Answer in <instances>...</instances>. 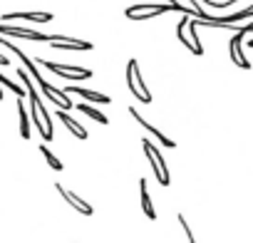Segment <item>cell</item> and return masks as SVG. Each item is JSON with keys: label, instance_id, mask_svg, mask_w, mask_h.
I'll use <instances>...</instances> for the list:
<instances>
[{"label": "cell", "instance_id": "cell-9", "mask_svg": "<svg viewBox=\"0 0 253 243\" xmlns=\"http://www.w3.org/2000/svg\"><path fill=\"white\" fill-rule=\"evenodd\" d=\"M55 189H57V194H60V196H62V199H65L77 213H82V216H92V213H94V208H92L84 199H80L72 189H67V186H62V184H55Z\"/></svg>", "mask_w": 253, "mask_h": 243}, {"label": "cell", "instance_id": "cell-12", "mask_svg": "<svg viewBox=\"0 0 253 243\" xmlns=\"http://www.w3.org/2000/svg\"><path fill=\"white\" fill-rule=\"evenodd\" d=\"M57 119H60V122H62V124L67 127V132H70L72 137H77V139H87V137H89V134H87V129H84V127L80 124V122H77V119H72V117H70L67 112H62V109H57Z\"/></svg>", "mask_w": 253, "mask_h": 243}, {"label": "cell", "instance_id": "cell-11", "mask_svg": "<svg viewBox=\"0 0 253 243\" xmlns=\"http://www.w3.org/2000/svg\"><path fill=\"white\" fill-rule=\"evenodd\" d=\"M10 20H28V23H50V20H52V13H45V10L5 13V15H3V23H10Z\"/></svg>", "mask_w": 253, "mask_h": 243}, {"label": "cell", "instance_id": "cell-2", "mask_svg": "<svg viewBox=\"0 0 253 243\" xmlns=\"http://www.w3.org/2000/svg\"><path fill=\"white\" fill-rule=\"evenodd\" d=\"M196 18H189V15H181V20L176 23V40L189 50L194 52L196 57L204 55V47H201V40H199V33H196Z\"/></svg>", "mask_w": 253, "mask_h": 243}, {"label": "cell", "instance_id": "cell-7", "mask_svg": "<svg viewBox=\"0 0 253 243\" xmlns=\"http://www.w3.org/2000/svg\"><path fill=\"white\" fill-rule=\"evenodd\" d=\"M10 35V38H23V40H33V42H50V35L40 33V30H30V28H18V25H8L0 23V38Z\"/></svg>", "mask_w": 253, "mask_h": 243}, {"label": "cell", "instance_id": "cell-22", "mask_svg": "<svg viewBox=\"0 0 253 243\" xmlns=\"http://www.w3.org/2000/svg\"><path fill=\"white\" fill-rule=\"evenodd\" d=\"M0 65H3V67H8V57H5L3 52H0Z\"/></svg>", "mask_w": 253, "mask_h": 243}, {"label": "cell", "instance_id": "cell-20", "mask_svg": "<svg viewBox=\"0 0 253 243\" xmlns=\"http://www.w3.org/2000/svg\"><path fill=\"white\" fill-rule=\"evenodd\" d=\"M184 5H186V8H191V10H196V13L201 15V20H211V15H209V13H206L201 5H199V0H184Z\"/></svg>", "mask_w": 253, "mask_h": 243}, {"label": "cell", "instance_id": "cell-21", "mask_svg": "<svg viewBox=\"0 0 253 243\" xmlns=\"http://www.w3.org/2000/svg\"><path fill=\"white\" fill-rule=\"evenodd\" d=\"M206 5H211V8H231L236 0H204Z\"/></svg>", "mask_w": 253, "mask_h": 243}, {"label": "cell", "instance_id": "cell-14", "mask_svg": "<svg viewBox=\"0 0 253 243\" xmlns=\"http://www.w3.org/2000/svg\"><path fill=\"white\" fill-rule=\"evenodd\" d=\"M18 132H20V137L28 142L30 137H33V122H30V114H28V109L18 102Z\"/></svg>", "mask_w": 253, "mask_h": 243}, {"label": "cell", "instance_id": "cell-15", "mask_svg": "<svg viewBox=\"0 0 253 243\" xmlns=\"http://www.w3.org/2000/svg\"><path fill=\"white\" fill-rule=\"evenodd\" d=\"M67 92H77L82 99H87V102H97V104H109V102H112L109 94H102V92H97V89H87V87H67Z\"/></svg>", "mask_w": 253, "mask_h": 243}, {"label": "cell", "instance_id": "cell-3", "mask_svg": "<svg viewBox=\"0 0 253 243\" xmlns=\"http://www.w3.org/2000/svg\"><path fill=\"white\" fill-rule=\"evenodd\" d=\"M142 147H144V154H147V159H149V164H152V171H154L157 181H159L162 186H169V184H171V174H169V166H167V162H164L159 147H157L152 139H142Z\"/></svg>", "mask_w": 253, "mask_h": 243}, {"label": "cell", "instance_id": "cell-16", "mask_svg": "<svg viewBox=\"0 0 253 243\" xmlns=\"http://www.w3.org/2000/svg\"><path fill=\"white\" fill-rule=\"evenodd\" d=\"M77 112H82V114H87L89 119H94L97 124H109V119H107V114L104 112H99V109H94V107H89V104H77Z\"/></svg>", "mask_w": 253, "mask_h": 243}, {"label": "cell", "instance_id": "cell-13", "mask_svg": "<svg viewBox=\"0 0 253 243\" xmlns=\"http://www.w3.org/2000/svg\"><path fill=\"white\" fill-rule=\"evenodd\" d=\"M139 199H142V211L149 221L157 218V208L152 203V196H149V189H147V179H139Z\"/></svg>", "mask_w": 253, "mask_h": 243}, {"label": "cell", "instance_id": "cell-10", "mask_svg": "<svg viewBox=\"0 0 253 243\" xmlns=\"http://www.w3.org/2000/svg\"><path fill=\"white\" fill-rule=\"evenodd\" d=\"M129 114H132V119H137V124H142V127H144V129H147V132H149L152 137H157V142H159L162 147L176 149V142H174V139H169V137H167V134H164L162 129H157L154 124H149V122H147V119H144V117H142V114H139V112L134 109V107H129Z\"/></svg>", "mask_w": 253, "mask_h": 243}, {"label": "cell", "instance_id": "cell-19", "mask_svg": "<svg viewBox=\"0 0 253 243\" xmlns=\"http://www.w3.org/2000/svg\"><path fill=\"white\" fill-rule=\"evenodd\" d=\"M176 218H179V223H181V228H184V233H186L189 243H199V241H196V236H194V231H191V226H189V221H186V216H184V213H179Z\"/></svg>", "mask_w": 253, "mask_h": 243}, {"label": "cell", "instance_id": "cell-6", "mask_svg": "<svg viewBox=\"0 0 253 243\" xmlns=\"http://www.w3.org/2000/svg\"><path fill=\"white\" fill-rule=\"evenodd\" d=\"M176 8L167 5V3H142V5H132V8H126L124 15L129 18V20H152L157 15H164V13H174Z\"/></svg>", "mask_w": 253, "mask_h": 243}, {"label": "cell", "instance_id": "cell-8", "mask_svg": "<svg viewBox=\"0 0 253 243\" xmlns=\"http://www.w3.org/2000/svg\"><path fill=\"white\" fill-rule=\"evenodd\" d=\"M50 47L55 50H80V52H89L94 45L87 40H77V38H65V35H50Z\"/></svg>", "mask_w": 253, "mask_h": 243}, {"label": "cell", "instance_id": "cell-4", "mask_svg": "<svg viewBox=\"0 0 253 243\" xmlns=\"http://www.w3.org/2000/svg\"><path fill=\"white\" fill-rule=\"evenodd\" d=\"M126 87H129V92L142 102V104H149L152 102V92L147 89L144 80H142V72H139V62L132 57L129 62H126Z\"/></svg>", "mask_w": 253, "mask_h": 243}, {"label": "cell", "instance_id": "cell-24", "mask_svg": "<svg viewBox=\"0 0 253 243\" xmlns=\"http://www.w3.org/2000/svg\"><path fill=\"white\" fill-rule=\"evenodd\" d=\"M248 47H253V40H251V42H248Z\"/></svg>", "mask_w": 253, "mask_h": 243}, {"label": "cell", "instance_id": "cell-5", "mask_svg": "<svg viewBox=\"0 0 253 243\" xmlns=\"http://www.w3.org/2000/svg\"><path fill=\"white\" fill-rule=\"evenodd\" d=\"M35 65H40V67H45L52 75L65 77V80H89L92 77V70L89 67H80V65H62V62H50V60H38Z\"/></svg>", "mask_w": 253, "mask_h": 243}, {"label": "cell", "instance_id": "cell-18", "mask_svg": "<svg viewBox=\"0 0 253 243\" xmlns=\"http://www.w3.org/2000/svg\"><path fill=\"white\" fill-rule=\"evenodd\" d=\"M0 84H3V87H8L10 92H15L18 97H28V92H25V87H23V84H18V82H13L10 77H5L3 72H0Z\"/></svg>", "mask_w": 253, "mask_h": 243}, {"label": "cell", "instance_id": "cell-1", "mask_svg": "<svg viewBox=\"0 0 253 243\" xmlns=\"http://www.w3.org/2000/svg\"><path fill=\"white\" fill-rule=\"evenodd\" d=\"M18 77H20V82H23L25 92H28V102H30V122H33V124L38 127L40 137H42L45 142H50V139L55 137L52 117H50V112H47L45 102L38 97V89H35V84H33L30 75H28L25 70H20V67H18Z\"/></svg>", "mask_w": 253, "mask_h": 243}, {"label": "cell", "instance_id": "cell-17", "mask_svg": "<svg viewBox=\"0 0 253 243\" xmlns=\"http://www.w3.org/2000/svg\"><path fill=\"white\" fill-rule=\"evenodd\" d=\"M40 154L45 157V162L50 164V169H55V171H62V169H65V166H62V162L50 152V147H47V144H40Z\"/></svg>", "mask_w": 253, "mask_h": 243}, {"label": "cell", "instance_id": "cell-23", "mask_svg": "<svg viewBox=\"0 0 253 243\" xmlns=\"http://www.w3.org/2000/svg\"><path fill=\"white\" fill-rule=\"evenodd\" d=\"M0 102H3V87H0Z\"/></svg>", "mask_w": 253, "mask_h": 243}]
</instances>
